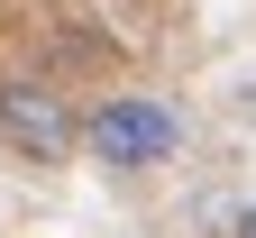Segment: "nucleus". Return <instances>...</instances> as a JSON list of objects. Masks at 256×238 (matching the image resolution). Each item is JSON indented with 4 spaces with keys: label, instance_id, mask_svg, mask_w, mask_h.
<instances>
[{
    "label": "nucleus",
    "instance_id": "nucleus-1",
    "mask_svg": "<svg viewBox=\"0 0 256 238\" xmlns=\"http://www.w3.org/2000/svg\"><path fill=\"white\" fill-rule=\"evenodd\" d=\"M82 147L110 165V174H146V165H165L183 147V119L165 110L156 92H110L101 110L82 119Z\"/></svg>",
    "mask_w": 256,
    "mask_h": 238
},
{
    "label": "nucleus",
    "instance_id": "nucleus-2",
    "mask_svg": "<svg viewBox=\"0 0 256 238\" xmlns=\"http://www.w3.org/2000/svg\"><path fill=\"white\" fill-rule=\"evenodd\" d=\"M0 138H10L18 156L55 165V156L82 147V119H74V101H64L55 83H0Z\"/></svg>",
    "mask_w": 256,
    "mask_h": 238
},
{
    "label": "nucleus",
    "instance_id": "nucleus-3",
    "mask_svg": "<svg viewBox=\"0 0 256 238\" xmlns=\"http://www.w3.org/2000/svg\"><path fill=\"white\" fill-rule=\"evenodd\" d=\"M229 238H256V211H238V229H229Z\"/></svg>",
    "mask_w": 256,
    "mask_h": 238
}]
</instances>
